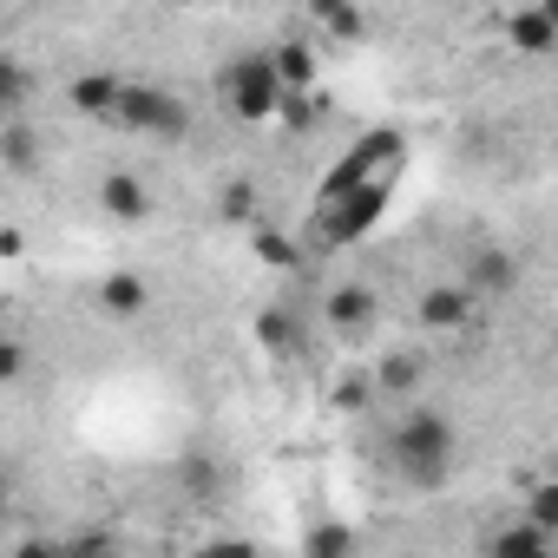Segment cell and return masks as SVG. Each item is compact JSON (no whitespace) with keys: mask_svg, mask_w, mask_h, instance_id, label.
Listing matches in <instances>:
<instances>
[{"mask_svg":"<svg viewBox=\"0 0 558 558\" xmlns=\"http://www.w3.org/2000/svg\"><path fill=\"white\" fill-rule=\"evenodd\" d=\"M388 453H395V473L408 486H427V493L447 486V473H453V427H447V414H434V408L401 414Z\"/></svg>","mask_w":558,"mask_h":558,"instance_id":"obj_1","label":"cell"},{"mask_svg":"<svg viewBox=\"0 0 558 558\" xmlns=\"http://www.w3.org/2000/svg\"><path fill=\"white\" fill-rule=\"evenodd\" d=\"M217 99H223V112H230V119L263 125V119H283L290 86H283V73H276V60H269V53H243V60H230V66H223Z\"/></svg>","mask_w":558,"mask_h":558,"instance_id":"obj_2","label":"cell"},{"mask_svg":"<svg viewBox=\"0 0 558 558\" xmlns=\"http://www.w3.org/2000/svg\"><path fill=\"white\" fill-rule=\"evenodd\" d=\"M388 191H395V171H388V178H375L368 191L342 197L336 210H316V250H342V243L368 236V230H375V217H381V204H388Z\"/></svg>","mask_w":558,"mask_h":558,"instance_id":"obj_3","label":"cell"},{"mask_svg":"<svg viewBox=\"0 0 558 558\" xmlns=\"http://www.w3.org/2000/svg\"><path fill=\"white\" fill-rule=\"evenodd\" d=\"M119 125H132V132H145V138H184V132H191V106H184L171 86H125Z\"/></svg>","mask_w":558,"mask_h":558,"instance_id":"obj_4","label":"cell"},{"mask_svg":"<svg viewBox=\"0 0 558 558\" xmlns=\"http://www.w3.org/2000/svg\"><path fill=\"white\" fill-rule=\"evenodd\" d=\"M473 310H480V296H473L466 283H434V290H421V329H434V336L466 329Z\"/></svg>","mask_w":558,"mask_h":558,"instance_id":"obj_5","label":"cell"},{"mask_svg":"<svg viewBox=\"0 0 558 558\" xmlns=\"http://www.w3.org/2000/svg\"><path fill=\"white\" fill-rule=\"evenodd\" d=\"M66 99H73V112H86V119H119L125 86H119L112 73H80V80L66 86Z\"/></svg>","mask_w":558,"mask_h":558,"instance_id":"obj_6","label":"cell"},{"mask_svg":"<svg viewBox=\"0 0 558 558\" xmlns=\"http://www.w3.org/2000/svg\"><path fill=\"white\" fill-rule=\"evenodd\" d=\"M486 558H558V551H551V532L512 519V525H499V532L486 538Z\"/></svg>","mask_w":558,"mask_h":558,"instance_id":"obj_7","label":"cell"},{"mask_svg":"<svg viewBox=\"0 0 558 558\" xmlns=\"http://www.w3.org/2000/svg\"><path fill=\"white\" fill-rule=\"evenodd\" d=\"M519 493H525V525H538V532H558V480L551 473H519Z\"/></svg>","mask_w":558,"mask_h":558,"instance_id":"obj_8","label":"cell"},{"mask_svg":"<svg viewBox=\"0 0 558 558\" xmlns=\"http://www.w3.org/2000/svg\"><path fill=\"white\" fill-rule=\"evenodd\" d=\"M99 204H106V210H112L119 223H138V217L151 210V191H145L138 178H125V171H112V178L99 184Z\"/></svg>","mask_w":558,"mask_h":558,"instance_id":"obj_9","label":"cell"},{"mask_svg":"<svg viewBox=\"0 0 558 558\" xmlns=\"http://www.w3.org/2000/svg\"><path fill=\"white\" fill-rule=\"evenodd\" d=\"M323 316H329L336 329H362V323H375V290H368V283H342V290H329Z\"/></svg>","mask_w":558,"mask_h":558,"instance_id":"obj_10","label":"cell"},{"mask_svg":"<svg viewBox=\"0 0 558 558\" xmlns=\"http://www.w3.org/2000/svg\"><path fill=\"white\" fill-rule=\"evenodd\" d=\"M145 303H151V290L138 283V276H106V283H99V310H106V316H119V323L145 316Z\"/></svg>","mask_w":558,"mask_h":558,"instance_id":"obj_11","label":"cell"},{"mask_svg":"<svg viewBox=\"0 0 558 558\" xmlns=\"http://www.w3.org/2000/svg\"><path fill=\"white\" fill-rule=\"evenodd\" d=\"M269 60H276V73H283L290 93H316V47L310 40H283Z\"/></svg>","mask_w":558,"mask_h":558,"instance_id":"obj_12","label":"cell"},{"mask_svg":"<svg viewBox=\"0 0 558 558\" xmlns=\"http://www.w3.org/2000/svg\"><path fill=\"white\" fill-rule=\"evenodd\" d=\"M506 34H512L519 53H551V47H558V27L545 21V8H519V14L506 21Z\"/></svg>","mask_w":558,"mask_h":558,"instance_id":"obj_13","label":"cell"},{"mask_svg":"<svg viewBox=\"0 0 558 558\" xmlns=\"http://www.w3.org/2000/svg\"><path fill=\"white\" fill-rule=\"evenodd\" d=\"M466 290H473V296H499V290H512V256H506V250H480L473 269H466Z\"/></svg>","mask_w":558,"mask_h":558,"instance_id":"obj_14","label":"cell"},{"mask_svg":"<svg viewBox=\"0 0 558 558\" xmlns=\"http://www.w3.org/2000/svg\"><path fill=\"white\" fill-rule=\"evenodd\" d=\"M0 158H8L14 178H27V171L40 165V138L27 132V119H8V125H0Z\"/></svg>","mask_w":558,"mask_h":558,"instance_id":"obj_15","label":"cell"},{"mask_svg":"<svg viewBox=\"0 0 558 558\" xmlns=\"http://www.w3.org/2000/svg\"><path fill=\"white\" fill-rule=\"evenodd\" d=\"M316 21H323L329 34H342V40H362V34H368V21H362L355 8H316Z\"/></svg>","mask_w":558,"mask_h":558,"instance_id":"obj_16","label":"cell"},{"mask_svg":"<svg viewBox=\"0 0 558 558\" xmlns=\"http://www.w3.org/2000/svg\"><path fill=\"white\" fill-rule=\"evenodd\" d=\"M414 381H421V362H414V355H388V362H381V388H395V395H408Z\"/></svg>","mask_w":558,"mask_h":558,"instance_id":"obj_17","label":"cell"},{"mask_svg":"<svg viewBox=\"0 0 558 558\" xmlns=\"http://www.w3.org/2000/svg\"><path fill=\"white\" fill-rule=\"evenodd\" d=\"M256 250L276 263V269H296L303 256H296V243H283V236H276V230H256Z\"/></svg>","mask_w":558,"mask_h":558,"instance_id":"obj_18","label":"cell"},{"mask_svg":"<svg viewBox=\"0 0 558 558\" xmlns=\"http://www.w3.org/2000/svg\"><path fill=\"white\" fill-rule=\"evenodd\" d=\"M223 217H230V223H250V217H256V191H250V184H230V191H223Z\"/></svg>","mask_w":558,"mask_h":558,"instance_id":"obj_19","label":"cell"},{"mask_svg":"<svg viewBox=\"0 0 558 558\" xmlns=\"http://www.w3.org/2000/svg\"><path fill=\"white\" fill-rule=\"evenodd\" d=\"M342 551H349V532H342V525H323V532L310 538V558H342Z\"/></svg>","mask_w":558,"mask_h":558,"instance_id":"obj_20","label":"cell"},{"mask_svg":"<svg viewBox=\"0 0 558 558\" xmlns=\"http://www.w3.org/2000/svg\"><path fill=\"white\" fill-rule=\"evenodd\" d=\"M256 336H263L269 349H283V342H290V323H283V310H269V316L256 323Z\"/></svg>","mask_w":558,"mask_h":558,"instance_id":"obj_21","label":"cell"},{"mask_svg":"<svg viewBox=\"0 0 558 558\" xmlns=\"http://www.w3.org/2000/svg\"><path fill=\"white\" fill-rule=\"evenodd\" d=\"M197 558H256V545H243V538H210Z\"/></svg>","mask_w":558,"mask_h":558,"instance_id":"obj_22","label":"cell"},{"mask_svg":"<svg viewBox=\"0 0 558 558\" xmlns=\"http://www.w3.org/2000/svg\"><path fill=\"white\" fill-rule=\"evenodd\" d=\"M14 558H60V545H53V538H27Z\"/></svg>","mask_w":558,"mask_h":558,"instance_id":"obj_23","label":"cell"},{"mask_svg":"<svg viewBox=\"0 0 558 558\" xmlns=\"http://www.w3.org/2000/svg\"><path fill=\"white\" fill-rule=\"evenodd\" d=\"M336 401H342V408H362V401H368V381H342V395H336Z\"/></svg>","mask_w":558,"mask_h":558,"instance_id":"obj_24","label":"cell"},{"mask_svg":"<svg viewBox=\"0 0 558 558\" xmlns=\"http://www.w3.org/2000/svg\"><path fill=\"white\" fill-rule=\"evenodd\" d=\"M60 558H106V545H99V538H86V545H60Z\"/></svg>","mask_w":558,"mask_h":558,"instance_id":"obj_25","label":"cell"},{"mask_svg":"<svg viewBox=\"0 0 558 558\" xmlns=\"http://www.w3.org/2000/svg\"><path fill=\"white\" fill-rule=\"evenodd\" d=\"M545 21H551V27H558V0H545Z\"/></svg>","mask_w":558,"mask_h":558,"instance_id":"obj_26","label":"cell"},{"mask_svg":"<svg viewBox=\"0 0 558 558\" xmlns=\"http://www.w3.org/2000/svg\"><path fill=\"white\" fill-rule=\"evenodd\" d=\"M551 480H558V460H551Z\"/></svg>","mask_w":558,"mask_h":558,"instance_id":"obj_27","label":"cell"}]
</instances>
